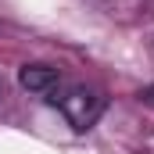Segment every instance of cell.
<instances>
[{
  "mask_svg": "<svg viewBox=\"0 0 154 154\" xmlns=\"http://www.w3.org/2000/svg\"><path fill=\"white\" fill-rule=\"evenodd\" d=\"M47 100L65 115V122L75 129V133H86V129H93L100 115L108 111V97L100 93V90H93V86H82V82H57L50 93H47Z\"/></svg>",
  "mask_w": 154,
  "mask_h": 154,
  "instance_id": "obj_1",
  "label": "cell"
},
{
  "mask_svg": "<svg viewBox=\"0 0 154 154\" xmlns=\"http://www.w3.org/2000/svg\"><path fill=\"white\" fill-rule=\"evenodd\" d=\"M18 82H22V90H29V93H50L61 75H57V68H50V65H25L22 72H18Z\"/></svg>",
  "mask_w": 154,
  "mask_h": 154,
  "instance_id": "obj_2",
  "label": "cell"
},
{
  "mask_svg": "<svg viewBox=\"0 0 154 154\" xmlns=\"http://www.w3.org/2000/svg\"><path fill=\"white\" fill-rule=\"evenodd\" d=\"M0 97H4V79H0Z\"/></svg>",
  "mask_w": 154,
  "mask_h": 154,
  "instance_id": "obj_3",
  "label": "cell"
}]
</instances>
